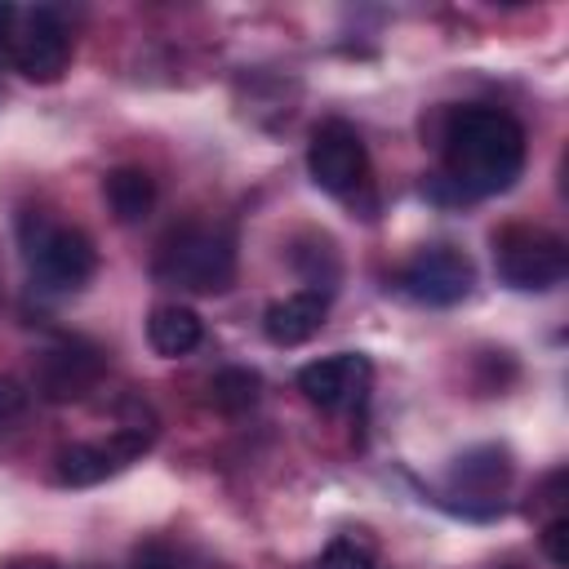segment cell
I'll list each match as a JSON object with an SVG mask.
<instances>
[{
  "label": "cell",
  "mask_w": 569,
  "mask_h": 569,
  "mask_svg": "<svg viewBox=\"0 0 569 569\" xmlns=\"http://www.w3.org/2000/svg\"><path fill=\"white\" fill-rule=\"evenodd\" d=\"M200 333H204L200 329V316L191 307H182V302H164V307H156L147 316V342L164 360H178V356L196 351L200 347Z\"/></svg>",
  "instance_id": "obj_13"
},
{
  "label": "cell",
  "mask_w": 569,
  "mask_h": 569,
  "mask_svg": "<svg viewBox=\"0 0 569 569\" xmlns=\"http://www.w3.org/2000/svg\"><path fill=\"white\" fill-rule=\"evenodd\" d=\"M542 556L556 565V569H569V520L565 516H551L542 525Z\"/></svg>",
  "instance_id": "obj_17"
},
{
  "label": "cell",
  "mask_w": 569,
  "mask_h": 569,
  "mask_svg": "<svg viewBox=\"0 0 569 569\" xmlns=\"http://www.w3.org/2000/svg\"><path fill=\"white\" fill-rule=\"evenodd\" d=\"M18 240H22L27 271L49 293H76V289H84L89 276H93V267H98L93 240L84 231H76V227H62V222L44 218V213H22L18 218Z\"/></svg>",
  "instance_id": "obj_2"
},
{
  "label": "cell",
  "mask_w": 569,
  "mask_h": 569,
  "mask_svg": "<svg viewBox=\"0 0 569 569\" xmlns=\"http://www.w3.org/2000/svg\"><path fill=\"white\" fill-rule=\"evenodd\" d=\"M9 569H58L53 560H13Z\"/></svg>",
  "instance_id": "obj_21"
},
{
  "label": "cell",
  "mask_w": 569,
  "mask_h": 569,
  "mask_svg": "<svg viewBox=\"0 0 569 569\" xmlns=\"http://www.w3.org/2000/svg\"><path fill=\"white\" fill-rule=\"evenodd\" d=\"M400 289L427 307H453L476 289V262L453 244H431L400 271Z\"/></svg>",
  "instance_id": "obj_9"
},
{
  "label": "cell",
  "mask_w": 569,
  "mask_h": 569,
  "mask_svg": "<svg viewBox=\"0 0 569 569\" xmlns=\"http://www.w3.org/2000/svg\"><path fill=\"white\" fill-rule=\"evenodd\" d=\"M151 427H120L111 431L107 440H80V445H67L53 462V476L58 485H71V489H84V485H98L116 471H124L129 462H138L147 449H151Z\"/></svg>",
  "instance_id": "obj_7"
},
{
  "label": "cell",
  "mask_w": 569,
  "mask_h": 569,
  "mask_svg": "<svg viewBox=\"0 0 569 569\" xmlns=\"http://www.w3.org/2000/svg\"><path fill=\"white\" fill-rule=\"evenodd\" d=\"M9 27H13V4H0V67H4V44H9Z\"/></svg>",
  "instance_id": "obj_20"
},
{
  "label": "cell",
  "mask_w": 569,
  "mask_h": 569,
  "mask_svg": "<svg viewBox=\"0 0 569 569\" xmlns=\"http://www.w3.org/2000/svg\"><path fill=\"white\" fill-rule=\"evenodd\" d=\"M133 569H173V560H169V551L164 547H142L138 556H133Z\"/></svg>",
  "instance_id": "obj_19"
},
{
  "label": "cell",
  "mask_w": 569,
  "mask_h": 569,
  "mask_svg": "<svg viewBox=\"0 0 569 569\" xmlns=\"http://www.w3.org/2000/svg\"><path fill=\"white\" fill-rule=\"evenodd\" d=\"M156 280L169 289L187 293H222L236 280V249L227 236L204 231V227H182L173 231L160 253H156Z\"/></svg>",
  "instance_id": "obj_3"
},
{
  "label": "cell",
  "mask_w": 569,
  "mask_h": 569,
  "mask_svg": "<svg viewBox=\"0 0 569 569\" xmlns=\"http://www.w3.org/2000/svg\"><path fill=\"white\" fill-rule=\"evenodd\" d=\"M67 58H71V36H67V22L36 4V9H13V27H9V44H4V67L22 71L27 80H58L67 71Z\"/></svg>",
  "instance_id": "obj_5"
},
{
  "label": "cell",
  "mask_w": 569,
  "mask_h": 569,
  "mask_svg": "<svg viewBox=\"0 0 569 569\" xmlns=\"http://www.w3.org/2000/svg\"><path fill=\"white\" fill-rule=\"evenodd\" d=\"M98 378H102V351L80 338L49 347L36 365V387L44 400H80L84 391H93Z\"/></svg>",
  "instance_id": "obj_11"
},
{
  "label": "cell",
  "mask_w": 569,
  "mask_h": 569,
  "mask_svg": "<svg viewBox=\"0 0 569 569\" xmlns=\"http://www.w3.org/2000/svg\"><path fill=\"white\" fill-rule=\"evenodd\" d=\"M493 267L502 284L520 293H547L565 280L569 271V249L560 236L542 227H502L493 236Z\"/></svg>",
  "instance_id": "obj_4"
},
{
  "label": "cell",
  "mask_w": 569,
  "mask_h": 569,
  "mask_svg": "<svg viewBox=\"0 0 569 569\" xmlns=\"http://www.w3.org/2000/svg\"><path fill=\"white\" fill-rule=\"evenodd\" d=\"M22 405H27L22 387H18V382H9V378H0V431H9V427L18 422Z\"/></svg>",
  "instance_id": "obj_18"
},
{
  "label": "cell",
  "mask_w": 569,
  "mask_h": 569,
  "mask_svg": "<svg viewBox=\"0 0 569 569\" xmlns=\"http://www.w3.org/2000/svg\"><path fill=\"white\" fill-rule=\"evenodd\" d=\"M507 485H511V453L502 445H476L453 458L445 480V502L471 520H489L502 511Z\"/></svg>",
  "instance_id": "obj_6"
},
{
  "label": "cell",
  "mask_w": 569,
  "mask_h": 569,
  "mask_svg": "<svg viewBox=\"0 0 569 569\" xmlns=\"http://www.w3.org/2000/svg\"><path fill=\"white\" fill-rule=\"evenodd\" d=\"M525 173V129L498 107H458L445 129V182L458 196L485 200L516 187Z\"/></svg>",
  "instance_id": "obj_1"
},
{
  "label": "cell",
  "mask_w": 569,
  "mask_h": 569,
  "mask_svg": "<svg viewBox=\"0 0 569 569\" xmlns=\"http://www.w3.org/2000/svg\"><path fill=\"white\" fill-rule=\"evenodd\" d=\"M325 311H329V298L325 293L298 289V293H289V298H280V302H271L262 311V333L276 347H302L311 333H320Z\"/></svg>",
  "instance_id": "obj_12"
},
{
  "label": "cell",
  "mask_w": 569,
  "mask_h": 569,
  "mask_svg": "<svg viewBox=\"0 0 569 569\" xmlns=\"http://www.w3.org/2000/svg\"><path fill=\"white\" fill-rule=\"evenodd\" d=\"M369 387V360L360 351H338L325 360H311L298 369V391L316 405V409H347L360 405Z\"/></svg>",
  "instance_id": "obj_10"
},
{
  "label": "cell",
  "mask_w": 569,
  "mask_h": 569,
  "mask_svg": "<svg viewBox=\"0 0 569 569\" xmlns=\"http://www.w3.org/2000/svg\"><path fill=\"white\" fill-rule=\"evenodd\" d=\"M258 391H262V378H258L253 369H222V373H213V382H209V396H213V405H218L222 413H244V409H253V405H258Z\"/></svg>",
  "instance_id": "obj_15"
},
{
  "label": "cell",
  "mask_w": 569,
  "mask_h": 569,
  "mask_svg": "<svg viewBox=\"0 0 569 569\" xmlns=\"http://www.w3.org/2000/svg\"><path fill=\"white\" fill-rule=\"evenodd\" d=\"M102 196H107V204H111V213L120 222H142L151 213V204H156V182L138 164H120V169H111L102 178Z\"/></svg>",
  "instance_id": "obj_14"
},
{
  "label": "cell",
  "mask_w": 569,
  "mask_h": 569,
  "mask_svg": "<svg viewBox=\"0 0 569 569\" xmlns=\"http://www.w3.org/2000/svg\"><path fill=\"white\" fill-rule=\"evenodd\" d=\"M320 569H378V556L356 538H333L320 556Z\"/></svg>",
  "instance_id": "obj_16"
},
{
  "label": "cell",
  "mask_w": 569,
  "mask_h": 569,
  "mask_svg": "<svg viewBox=\"0 0 569 569\" xmlns=\"http://www.w3.org/2000/svg\"><path fill=\"white\" fill-rule=\"evenodd\" d=\"M307 173L320 191L329 196H351L365 173H369V151H365V138L347 124V120H325L316 133H311V147H307Z\"/></svg>",
  "instance_id": "obj_8"
}]
</instances>
